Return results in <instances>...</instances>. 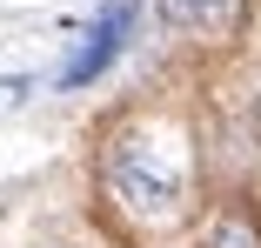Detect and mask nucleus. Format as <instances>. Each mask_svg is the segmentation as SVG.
Returning a JSON list of instances; mask_svg holds the SVG:
<instances>
[{
	"label": "nucleus",
	"instance_id": "f257e3e1",
	"mask_svg": "<svg viewBox=\"0 0 261 248\" xmlns=\"http://www.w3.org/2000/svg\"><path fill=\"white\" fill-rule=\"evenodd\" d=\"M108 188L141 221H174L188 202V161L161 141V128H127L108 141Z\"/></svg>",
	"mask_w": 261,
	"mask_h": 248
},
{
	"label": "nucleus",
	"instance_id": "f03ea898",
	"mask_svg": "<svg viewBox=\"0 0 261 248\" xmlns=\"http://www.w3.org/2000/svg\"><path fill=\"white\" fill-rule=\"evenodd\" d=\"M127 34H134V0H108V7H100V20L87 27V40H81V54L61 67V87H87L94 74H108V61L121 54Z\"/></svg>",
	"mask_w": 261,
	"mask_h": 248
},
{
	"label": "nucleus",
	"instance_id": "7ed1b4c3",
	"mask_svg": "<svg viewBox=\"0 0 261 248\" xmlns=\"http://www.w3.org/2000/svg\"><path fill=\"white\" fill-rule=\"evenodd\" d=\"M154 7L174 34H215V40H234L248 20V0H154Z\"/></svg>",
	"mask_w": 261,
	"mask_h": 248
},
{
	"label": "nucleus",
	"instance_id": "20e7f679",
	"mask_svg": "<svg viewBox=\"0 0 261 248\" xmlns=\"http://www.w3.org/2000/svg\"><path fill=\"white\" fill-rule=\"evenodd\" d=\"M201 248H261V221H254L248 208H228L215 228L201 235Z\"/></svg>",
	"mask_w": 261,
	"mask_h": 248
},
{
	"label": "nucleus",
	"instance_id": "39448f33",
	"mask_svg": "<svg viewBox=\"0 0 261 248\" xmlns=\"http://www.w3.org/2000/svg\"><path fill=\"white\" fill-rule=\"evenodd\" d=\"M248 121H254V141H261V94H254V108H248Z\"/></svg>",
	"mask_w": 261,
	"mask_h": 248
}]
</instances>
